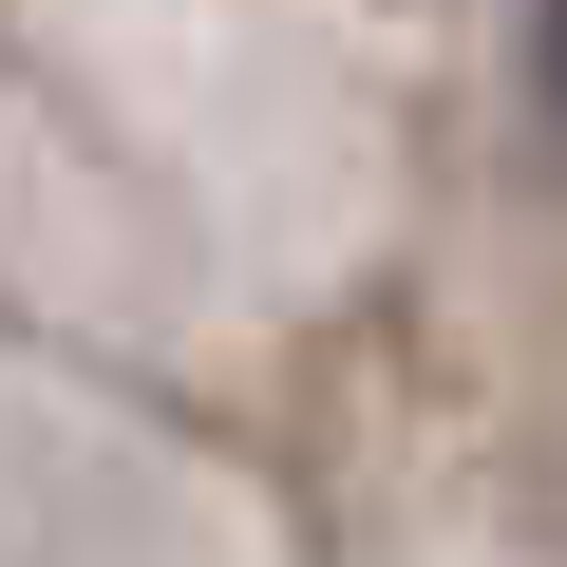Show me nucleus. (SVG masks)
<instances>
[{
  "mask_svg": "<svg viewBox=\"0 0 567 567\" xmlns=\"http://www.w3.org/2000/svg\"><path fill=\"white\" fill-rule=\"evenodd\" d=\"M548 114H567V0H548Z\"/></svg>",
  "mask_w": 567,
  "mask_h": 567,
  "instance_id": "nucleus-1",
  "label": "nucleus"
}]
</instances>
